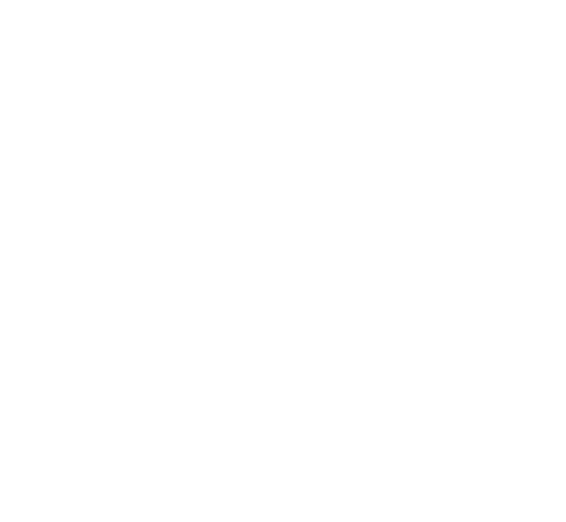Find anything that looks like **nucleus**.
Here are the masks:
<instances>
[]
</instances>
